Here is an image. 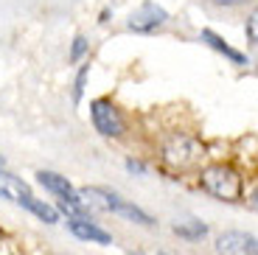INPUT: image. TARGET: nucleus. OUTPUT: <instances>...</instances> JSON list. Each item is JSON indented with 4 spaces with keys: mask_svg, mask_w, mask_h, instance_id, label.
<instances>
[{
    "mask_svg": "<svg viewBox=\"0 0 258 255\" xmlns=\"http://www.w3.org/2000/svg\"><path fill=\"white\" fill-rule=\"evenodd\" d=\"M115 213L118 216H123V219H129V222H138V224H155V219L149 216L146 211H141V208H138V205H129L126 199H121V202L115 205Z\"/></svg>",
    "mask_w": 258,
    "mask_h": 255,
    "instance_id": "obj_10",
    "label": "nucleus"
},
{
    "mask_svg": "<svg viewBox=\"0 0 258 255\" xmlns=\"http://www.w3.org/2000/svg\"><path fill=\"white\" fill-rule=\"evenodd\" d=\"M247 37H250L252 42H258V9L250 14V20H247Z\"/></svg>",
    "mask_w": 258,
    "mask_h": 255,
    "instance_id": "obj_13",
    "label": "nucleus"
},
{
    "mask_svg": "<svg viewBox=\"0 0 258 255\" xmlns=\"http://www.w3.org/2000/svg\"><path fill=\"white\" fill-rule=\"evenodd\" d=\"M79 197H82L84 208L87 211H110L115 213V205L121 202V197H118L115 191H110V188H82L79 191Z\"/></svg>",
    "mask_w": 258,
    "mask_h": 255,
    "instance_id": "obj_7",
    "label": "nucleus"
},
{
    "mask_svg": "<svg viewBox=\"0 0 258 255\" xmlns=\"http://www.w3.org/2000/svg\"><path fill=\"white\" fill-rule=\"evenodd\" d=\"M216 252L219 255H258V238L241 230H227L216 238Z\"/></svg>",
    "mask_w": 258,
    "mask_h": 255,
    "instance_id": "obj_4",
    "label": "nucleus"
},
{
    "mask_svg": "<svg viewBox=\"0 0 258 255\" xmlns=\"http://www.w3.org/2000/svg\"><path fill=\"white\" fill-rule=\"evenodd\" d=\"M126 168H129V171H138V174H143V166H141V163H135V160H129V163H126Z\"/></svg>",
    "mask_w": 258,
    "mask_h": 255,
    "instance_id": "obj_16",
    "label": "nucleus"
},
{
    "mask_svg": "<svg viewBox=\"0 0 258 255\" xmlns=\"http://www.w3.org/2000/svg\"><path fill=\"white\" fill-rule=\"evenodd\" d=\"M87 51V39L84 37H76L73 39V51H71V59H82V53Z\"/></svg>",
    "mask_w": 258,
    "mask_h": 255,
    "instance_id": "obj_14",
    "label": "nucleus"
},
{
    "mask_svg": "<svg viewBox=\"0 0 258 255\" xmlns=\"http://www.w3.org/2000/svg\"><path fill=\"white\" fill-rule=\"evenodd\" d=\"M166 9H160L157 3H152V0H146L141 9H135V12L129 14V28L138 34H146V31H155L157 26H163L166 23Z\"/></svg>",
    "mask_w": 258,
    "mask_h": 255,
    "instance_id": "obj_5",
    "label": "nucleus"
},
{
    "mask_svg": "<svg viewBox=\"0 0 258 255\" xmlns=\"http://www.w3.org/2000/svg\"><path fill=\"white\" fill-rule=\"evenodd\" d=\"M0 197L23 205L28 197H31V191H28V185L20 177H14V174H9V171H0Z\"/></svg>",
    "mask_w": 258,
    "mask_h": 255,
    "instance_id": "obj_8",
    "label": "nucleus"
},
{
    "mask_svg": "<svg viewBox=\"0 0 258 255\" xmlns=\"http://www.w3.org/2000/svg\"><path fill=\"white\" fill-rule=\"evenodd\" d=\"M250 205H252V211H258V188L252 191V197H250Z\"/></svg>",
    "mask_w": 258,
    "mask_h": 255,
    "instance_id": "obj_17",
    "label": "nucleus"
},
{
    "mask_svg": "<svg viewBox=\"0 0 258 255\" xmlns=\"http://www.w3.org/2000/svg\"><path fill=\"white\" fill-rule=\"evenodd\" d=\"M90 115L96 129L104 135V138H118L123 132V118L121 112L115 109V104L107 101V98H98V101L90 104Z\"/></svg>",
    "mask_w": 258,
    "mask_h": 255,
    "instance_id": "obj_3",
    "label": "nucleus"
},
{
    "mask_svg": "<svg viewBox=\"0 0 258 255\" xmlns=\"http://www.w3.org/2000/svg\"><path fill=\"white\" fill-rule=\"evenodd\" d=\"M174 233L182 238H202L208 233V227L202 222H194V224H174Z\"/></svg>",
    "mask_w": 258,
    "mask_h": 255,
    "instance_id": "obj_12",
    "label": "nucleus"
},
{
    "mask_svg": "<svg viewBox=\"0 0 258 255\" xmlns=\"http://www.w3.org/2000/svg\"><path fill=\"white\" fill-rule=\"evenodd\" d=\"M87 73H90V68H82V73H79V79H76V98L82 96V90H84V79H87Z\"/></svg>",
    "mask_w": 258,
    "mask_h": 255,
    "instance_id": "obj_15",
    "label": "nucleus"
},
{
    "mask_svg": "<svg viewBox=\"0 0 258 255\" xmlns=\"http://www.w3.org/2000/svg\"><path fill=\"white\" fill-rule=\"evenodd\" d=\"M23 208H28V211L34 213V216H39L45 224H56L59 222V213L53 211L51 205H45V202H39V199H34V197H28L26 202H23Z\"/></svg>",
    "mask_w": 258,
    "mask_h": 255,
    "instance_id": "obj_11",
    "label": "nucleus"
},
{
    "mask_svg": "<svg viewBox=\"0 0 258 255\" xmlns=\"http://www.w3.org/2000/svg\"><path fill=\"white\" fill-rule=\"evenodd\" d=\"M163 157H166L168 166L174 168H191L205 157V146L200 141L188 138V135H174L166 143V149H163Z\"/></svg>",
    "mask_w": 258,
    "mask_h": 255,
    "instance_id": "obj_2",
    "label": "nucleus"
},
{
    "mask_svg": "<svg viewBox=\"0 0 258 255\" xmlns=\"http://www.w3.org/2000/svg\"><path fill=\"white\" fill-rule=\"evenodd\" d=\"M202 42H208L211 48H216L219 53H225V56H227V59H233L236 65H244V62H247V59H244V53H239L236 48H230V45H227L225 39H222V37H216L213 31H202Z\"/></svg>",
    "mask_w": 258,
    "mask_h": 255,
    "instance_id": "obj_9",
    "label": "nucleus"
},
{
    "mask_svg": "<svg viewBox=\"0 0 258 255\" xmlns=\"http://www.w3.org/2000/svg\"><path fill=\"white\" fill-rule=\"evenodd\" d=\"M200 182L211 197L222 199V202H236L241 197V177L230 166H208Z\"/></svg>",
    "mask_w": 258,
    "mask_h": 255,
    "instance_id": "obj_1",
    "label": "nucleus"
},
{
    "mask_svg": "<svg viewBox=\"0 0 258 255\" xmlns=\"http://www.w3.org/2000/svg\"><path fill=\"white\" fill-rule=\"evenodd\" d=\"M68 227H71V233L76 238H82V241H90V244H110L112 241L110 233L104 227H98V224H93L87 216H71L68 219Z\"/></svg>",
    "mask_w": 258,
    "mask_h": 255,
    "instance_id": "obj_6",
    "label": "nucleus"
},
{
    "mask_svg": "<svg viewBox=\"0 0 258 255\" xmlns=\"http://www.w3.org/2000/svg\"><path fill=\"white\" fill-rule=\"evenodd\" d=\"M213 3H219V6H236V3H241V0H213Z\"/></svg>",
    "mask_w": 258,
    "mask_h": 255,
    "instance_id": "obj_18",
    "label": "nucleus"
}]
</instances>
